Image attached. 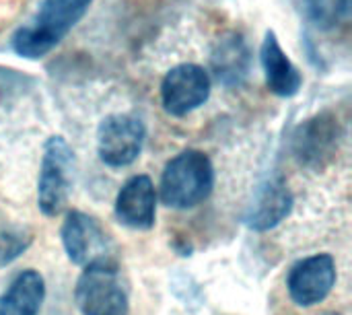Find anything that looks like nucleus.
<instances>
[{"label":"nucleus","instance_id":"obj_8","mask_svg":"<svg viewBox=\"0 0 352 315\" xmlns=\"http://www.w3.org/2000/svg\"><path fill=\"white\" fill-rule=\"evenodd\" d=\"M60 237L68 260L76 266H89L99 260H113V243L109 235L97 219L80 210H72L66 215Z\"/></svg>","mask_w":352,"mask_h":315},{"label":"nucleus","instance_id":"obj_5","mask_svg":"<svg viewBox=\"0 0 352 315\" xmlns=\"http://www.w3.org/2000/svg\"><path fill=\"white\" fill-rule=\"evenodd\" d=\"M340 140L342 124L338 116L334 111H320L299 124L293 132V157L299 165L314 171H322L334 161L340 149Z\"/></svg>","mask_w":352,"mask_h":315},{"label":"nucleus","instance_id":"obj_11","mask_svg":"<svg viewBox=\"0 0 352 315\" xmlns=\"http://www.w3.org/2000/svg\"><path fill=\"white\" fill-rule=\"evenodd\" d=\"M254 54L248 39L239 31L223 33L210 52V70L217 83L227 89L241 87L252 72Z\"/></svg>","mask_w":352,"mask_h":315},{"label":"nucleus","instance_id":"obj_3","mask_svg":"<svg viewBox=\"0 0 352 315\" xmlns=\"http://www.w3.org/2000/svg\"><path fill=\"white\" fill-rule=\"evenodd\" d=\"M74 301L82 315H128V293L116 260L85 266L74 287Z\"/></svg>","mask_w":352,"mask_h":315},{"label":"nucleus","instance_id":"obj_9","mask_svg":"<svg viewBox=\"0 0 352 315\" xmlns=\"http://www.w3.org/2000/svg\"><path fill=\"white\" fill-rule=\"evenodd\" d=\"M336 285V262L330 254H318L297 262L287 279L291 299L299 307L322 303Z\"/></svg>","mask_w":352,"mask_h":315},{"label":"nucleus","instance_id":"obj_10","mask_svg":"<svg viewBox=\"0 0 352 315\" xmlns=\"http://www.w3.org/2000/svg\"><path fill=\"white\" fill-rule=\"evenodd\" d=\"M293 210V194L283 175H272L260 184L252 204L243 215V223L252 231H270L280 225Z\"/></svg>","mask_w":352,"mask_h":315},{"label":"nucleus","instance_id":"obj_16","mask_svg":"<svg viewBox=\"0 0 352 315\" xmlns=\"http://www.w3.org/2000/svg\"><path fill=\"white\" fill-rule=\"evenodd\" d=\"M33 235L23 227H10L0 231V268L12 264L31 246Z\"/></svg>","mask_w":352,"mask_h":315},{"label":"nucleus","instance_id":"obj_4","mask_svg":"<svg viewBox=\"0 0 352 315\" xmlns=\"http://www.w3.org/2000/svg\"><path fill=\"white\" fill-rule=\"evenodd\" d=\"M74 153L62 136H50L39 167L37 206L45 217L60 215L72 194L74 186Z\"/></svg>","mask_w":352,"mask_h":315},{"label":"nucleus","instance_id":"obj_1","mask_svg":"<svg viewBox=\"0 0 352 315\" xmlns=\"http://www.w3.org/2000/svg\"><path fill=\"white\" fill-rule=\"evenodd\" d=\"M93 0H43L27 25L19 27L10 39L12 50L37 60L50 54L85 17Z\"/></svg>","mask_w":352,"mask_h":315},{"label":"nucleus","instance_id":"obj_15","mask_svg":"<svg viewBox=\"0 0 352 315\" xmlns=\"http://www.w3.org/2000/svg\"><path fill=\"white\" fill-rule=\"evenodd\" d=\"M307 21L320 31L340 27L351 12V0H303Z\"/></svg>","mask_w":352,"mask_h":315},{"label":"nucleus","instance_id":"obj_14","mask_svg":"<svg viewBox=\"0 0 352 315\" xmlns=\"http://www.w3.org/2000/svg\"><path fill=\"white\" fill-rule=\"evenodd\" d=\"M45 297L39 272L23 270L14 276L8 291L0 295V315H37Z\"/></svg>","mask_w":352,"mask_h":315},{"label":"nucleus","instance_id":"obj_2","mask_svg":"<svg viewBox=\"0 0 352 315\" xmlns=\"http://www.w3.org/2000/svg\"><path fill=\"white\" fill-rule=\"evenodd\" d=\"M214 188V167L202 151L188 149L163 169L159 192L167 208L188 210L202 204Z\"/></svg>","mask_w":352,"mask_h":315},{"label":"nucleus","instance_id":"obj_7","mask_svg":"<svg viewBox=\"0 0 352 315\" xmlns=\"http://www.w3.org/2000/svg\"><path fill=\"white\" fill-rule=\"evenodd\" d=\"M210 74L198 64L173 66L161 83V103L173 118H184L202 107L210 97Z\"/></svg>","mask_w":352,"mask_h":315},{"label":"nucleus","instance_id":"obj_12","mask_svg":"<svg viewBox=\"0 0 352 315\" xmlns=\"http://www.w3.org/2000/svg\"><path fill=\"white\" fill-rule=\"evenodd\" d=\"M116 219L134 231H148L157 219V192L148 175L130 177L116 198Z\"/></svg>","mask_w":352,"mask_h":315},{"label":"nucleus","instance_id":"obj_6","mask_svg":"<svg viewBox=\"0 0 352 315\" xmlns=\"http://www.w3.org/2000/svg\"><path fill=\"white\" fill-rule=\"evenodd\" d=\"M146 128L130 113H111L97 128V153L107 167L132 165L144 146Z\"/></svg>","mask_w":352,"mask_h":315},{"label":"nucleus","instance_id":"obj_13","mask_svg":"<svg viewBox=\"0 0 352 315\" xmlns=\"http://www.w3.org/2000/svg\"><path fill=\"white\" fill-rule=\"evenodd\" d=\"M260 60L266 76L268 89L278 97H295L301 91L303 76L299 68L291 62V58L280 47V41L274 31H266L262 47H260Z\"/></svg>","mask_w":352,"mask_h":315}]
</instances>
